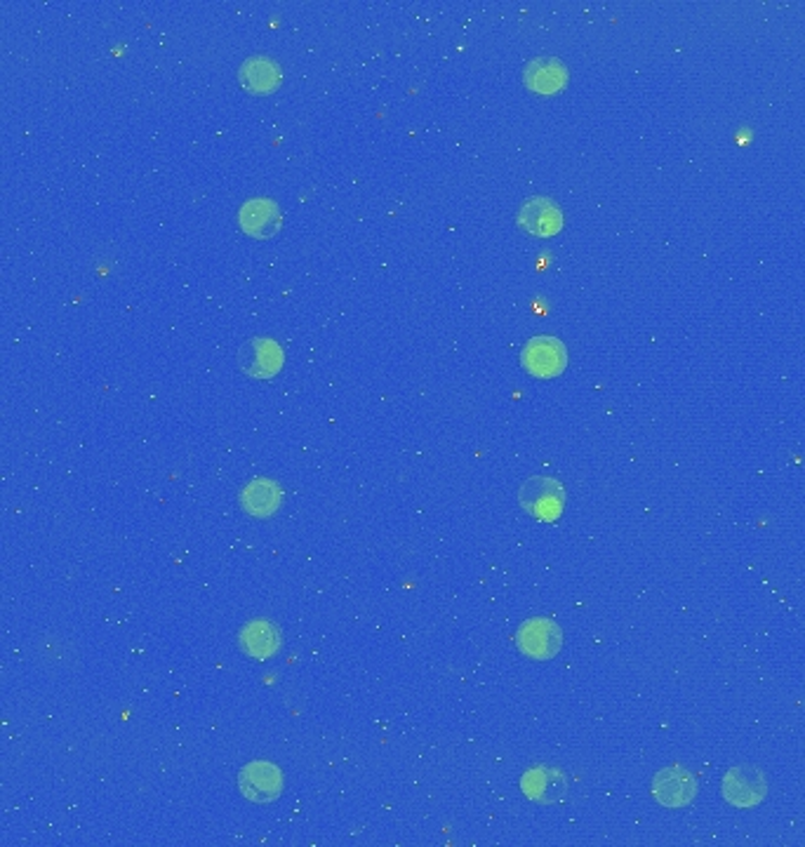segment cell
<instances>
[{"instance_id":"1","label":"cell","mask_w":805,"mask_h":847,"mask_svg":"<svg viewBox=\"0 0 805 847\" xmlns=\"http://www.w3.org/2000/svg\"><path fill=\"white\" fill-rule=\"evenodd\" d=\"M519 499H521V506L531 513V516L539 521H557L563 511L565 492L559 480L535 476L523 483Z\"/></svg>"},{"instance_id":"2","label":"cell","mask_w":805,"mask_h":847,"mask_svg":"<svg viewBox=\"0 0 805 847\" xmlns=\"http://www.w3.org/2000/svg\"><path fill=\"white\" fill-rule=\"evenodd\" d=\"M516 643L523 655L545 662L557 657L561 652L563 633L559 629V624H553L551 619L545 617H535L521 624V629L516 633Z\"/></svg>"},{"instance_id":"3","label":"cell","mask_w":805,"mask_h":847,"mask_svg":"<svg viewBox=\"0 0 805 847\" xmlns=\"http://www.w3.org/2000/svg\"><path fill=\"white\" fill-rule=\"evenodd\" d=\"M720 794L734 805V808H754V805L763 803L768 794V782L763 770L754 766H738L732 768L720 784Z\"/></svg>"},{"instance_id":"4","label":"cell","mask_w":805,"mask_h":847,"mask_svg":"<svg viewBox=\"0 0 805 847\" xmlns=\"http://www.w3.org/2000/svg\"><path fill=\"white\" fill-rule=\"evenodd\" d=\"M567 354L563 342L557 337H535L525 344L523 349V368L533 374V377L551 380L559 377L565 370Z\"/></svg>"},{"instance_id":"5","label":"cell","mask_w":805,"mask_h":847,"mask_svg":"<svg viewBox=\"0 0 805 847\" xmlns=\"http://www.w3.org/2000/svg\"><path fill=\"white\" fill-rule=\"evenodd\" d=\"M519 227L535 239H551L563 229V213L551 198H527L519 210Z\"/></svg>"},{"instance_id":"6","label":"cell","mask_w":805,"mask_h":847,"mask_svg":"<svg viewBox=\"0 0 805 847\" xmlns=\"http://www.w3.org/2000/svg\"><path fill=\"white\" fill-rule=\"evenodd\" d=\"M239 784L243 796L253 803H273L283 791V774L267 760L250 762L243 768Z\"/></svg>"},{"instance_id":"7","label":"cell","mask_w":805,"mask_h":847,"mask_svg":"<svg viewBox=\"0 0 805 847\" xmlns=\"http://www.w3.org/2000/svg\"><path fill=\"white\" fill-rule=\"evenodd\" d=\"M239 365L245 374H253L257 380H269L283 368V349L279 342L255 337L241 346Z\"/></svg>"},{"instance_id":"8","label":"cell","mask_w":805,"mask_h":847,"mask_svg":"<svg viewBox=\"0 0 805 847\" xmlns=\"http://www.w3.org/2000/svg\"><path fill=\"white\" fill-rule=\"evenodd\" d=\"M695 777L681 766L666 768L657 772L655 780H652V796H655L660 805H666V808H683V805L695 798Z\"/></svg>"},{"instance_id":"9","label":"cell","mask_w":805,"mask_h":847,"mask_svg":"<svg viewBox=\"0 0 805 847\" xmlns=\"http://www.w3.org/2000/svg\"><path fill=\"white\" fill-rule=\"evenodd\" d=\"M239 221L241 229L253 239H273L281 231L283 215L271 198H250L241 207Z\"/></svg>"},{"instance_id":"10","label":"cell","mask_w":805,"mask_h":847,"mask_svg":"<svg viewBox=\"0 0 805 847\" xmlns=\"http://www.w3.org/2000/svg\"><path fill=\"white\" fill-rule=\"evenodd\" d=\"M521 788L523 794L535 803H561L567 796V777L557 768L537 766L523 774Z\"/></svg>"},{"instance_id":"11","label":"cell","mask_w":805,"mask_h":847,"mask_svg":"<svg viewBox=\"0 0 805 847\" xmlns=\"http://www.w3.org/2000/svg\"><path fill=\"white\" fill-rule=\"evenodd\" d=\"M239 80L247 92L269 94L273 90H279L283 74H281L279 62L264 57V54H257V57H250L243 62L241 72H239Z\"/></svg>"},{"instance_id":"12","label":"cell","mask_w":805,"mask_h":847,"mask_svg":"<svg viewBox=\"0 0 805 847\" xmlns=\"http://www.w3.org/2000/svg\"><path fill=\"white\" fill-rule=\"evenodd\" d=\"M567 82V68L557 57H537L525 66V86L539 94L561 92Z\"/></svg>"},{"instance_id":"13","label":"cell","mask_w":805,"mask_h":847,"mask_svg":"<svg viewBox=\"0 0 805 847\" xmlns=\"http://www.w3.org/2000/svg\"><path fill=\"white\" fill-rule=\"evenodd\" d=\"M281 631L279 627H273L267 619H257L241 631V647L245 655L255 657V659H267L273 657L276 652L281 650Z\"/></svg>"},{"instance_id":"14","label":"cell","mask_w":805,"mask_h":847,"mask_svg":"<svg viewBox=\"0 0 805 847\" xmlns=\"http://www.w3.org/2000/svg\"><path fill=\"white\" fill-rule=\"evenodd\" d=\"M281 488L269 478H257L247 485L241 495V504L250 513V516L257 518H269L281 506Z\"/></svg>"}]
</instances>
